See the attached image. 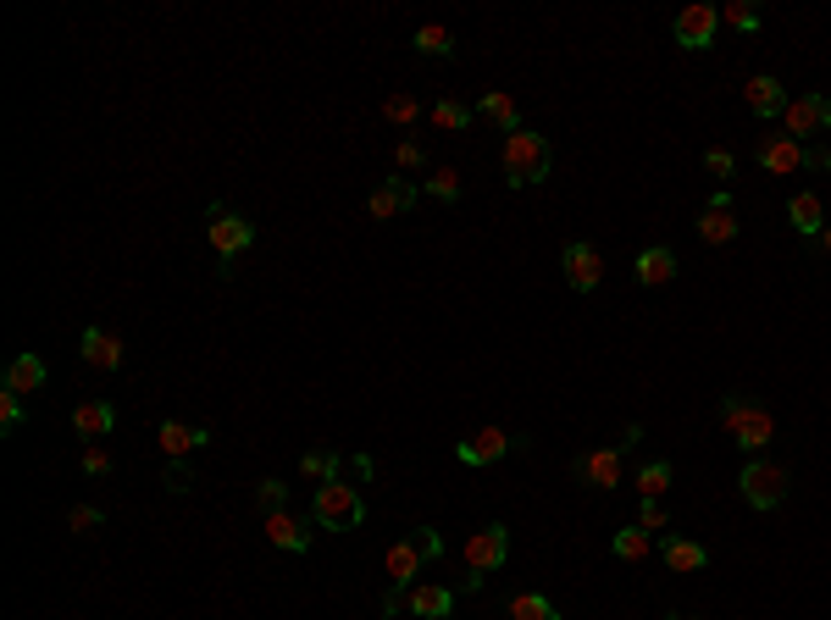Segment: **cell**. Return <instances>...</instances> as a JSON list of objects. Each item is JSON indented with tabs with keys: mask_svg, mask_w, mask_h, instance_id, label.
<instances>
[{
	"mask_svg": "<svg viewBox=\"0 0 831 620\" xmlns=\"http://www.w3.org/2000/svg\"><path fill=\"white\" fill-rule=\"evenodd\" d=\"M721 426L731 432V443L742 455H760L765 443H776V416L754 399H742V394H726L721 399Z\"/></svg>",
	"mask_w": 831,
	"mask_h": 620,
	"instance_id": "obj_1",
	"label": "cell"
},
{
	"mask_svg": "<svg viewBox=\"0 0 831 620\" xmlns=\"http://www.w3.org/2000/svg\"><path fill=\"white\" fill-rule=\"evenodd\" d=\"M549 166H554V150H549V139L543 133H511L505 139V184L511 189H532V184H543L549 177Z\"/></svg>",
	"mask_w": 831,
	"mask_h": 620,
	"instance_id": "obj_2",
	"label": "cell"
},
{
	"mask_svg": "<svg viewBox=\"0 0 831 620\" xmlns=\"http://www.w3.org/2000/svg\"><path fill=\"white\" fill-rule=\"evenodd\" d=\"M311 515H316V526H327V531H350V526H361V520H366V499H361L344 477H332V482H321V488H316Z\"/></svg>",
	"mask_w": 831,
	"mask_h": 620,
	"instance_id": "obj_3",
	"label": "cell"
},
{
	"mask_svg": "<svg viewBox=\"0 0 831 620\" xmlns=\"http://www.w3.org/2000/svg\"><path fill=\"white\" fill-rule=\"evenodd\" d=\"M787 488H793L787 466H782V460H760V455L748 460L742 477H737V493H742L748 510H776V504L787 499Z\"/></svg>",
	"mask_w": 831,
	"mask_h": 620,
	"instance_id": "obj_4",
	"label": "cell"
},
{
	"mask_svg": "<svg viewBox=\"0 0 831 620\" xmlns=\"http://www.w3.org/2000/svg\"><path fill=\"white\" fill-rule=\"evenodd\" d=\"M206 233H211V249L222 255V272H227V266H233L249 244H256V222H244V217L227 211V206H211V211H206Z\"/></svg>",
	"mask_w": 831,
	"mask_h": 620,
	"instance_id": "obj_5",
	"label": "cell"
},
{
	"mask_svg": "<svg viewBox=\"0 0 831 620\" xmlns=\"http://www.w3.org/2000/svg\"><path fill=\"white\" fill-rule=\"evenodd\" d=\"M422 571H428V560L415 554L410 538H399V543L388 549V598H383V615H399V609H405V593L422 582Z\"/></svg>",
	"mask_w": 831,
	"mask_h": 620,
	"instance_id": "obj_6",
	"label": "cell"
},
{
	"mask_svg": "<svg viewBox=\"0 0 831 620\" xmlns=\"http://www.w3.org/2000/svg\"><path fill=\"white\" fill-rule=\"evenodd\" d=\"M511 560V526L505 520H493V526H482V531H471L466 538V565H471V576H488V571H499Z\"/></svg>",
	"mask_w": 831,
	"mask_h": 620,
	"instance_id": "obj_7",
	"label": "cell"
},
{
	"mask_svg": "<svg viewBox=\"0 0 831 620\" xmlns=\"http://www.w3.org/2000/svg\"><path fill=\"white\" fill-rule=\"evenodd\" d=\"M787 139H798V144H809V139H820V133H831V101L826 95H798V101H787Z\"/></svg>",
	"mask_w": 831,
	"mask_h": 620,
	"instance_id": "obj_8",
	"label": "cell"
},
{
	"mask_svg": "<svg viewBox=\"0 0 831 620\" xmlns=\"http://www.w3.org/2000/svg\"><path fill=\"white\" fill-rule=\"evenodd\" d=\"M715 28H721V7H710V0H693V7H682L677 23H671V34H677L682 50H710Z\"/></svg>",
	"mask_w": 831,
	"mask_h": 620,
	"instance_id": "obj_9",
	"label": "cell"
},
{
	"mask_svg": "<svg viewBox=\"0 0 831 620\" xmlns=\"http://www.w3.org/2000/svg\"><path fill=\"white\" fill-rule=\"evenodd\" d=\"M693 227H699V244H715V249H721V244H731V238L742 233L737 206H731V189H715V195H710V206L699 211V222H693Z\"/></svg>",
	"mask_w": 831,
	"mask_h": 620,
	"instance_id": "obj_10",
	"label": "cell"
},
{
	"mask_svg": "<svg viewBox=\"0 0 831 620\" xmlns=\"http://www.w3.org/2000/svg\"><path fill=\"white\" fill-rule=\"evenodd\" d=\"M560 266H565V289H576V294H594L605 283V255L594 244H565Z\"/></svg>",
	"mask_w": 831,
	"mask_h": 620,
	"instance_id": "obj_11",
	"label": "cell"
},
{
	"mask_svg": "<svg viewBox=\"0 0 831 620\" xmlns=\"http://www.w3.org/2000/svg\"><path fill=\"white\" fill-rule=\"evenodd\" d=\"M511 449H516V443H511L505 426H482V432H471L466 443H455V460H460V466H499Z\"/></svg>",
	"mask_w": 831,
	"mask_h": 620,
	"instance_id": "obj_12",
	"label": "cell"
},
{
	"mask_svg": "<svg viewBox=\"0 0 831 620\" xmlns=\"http://www.w3.org/2000/svg\"><path fill=\"white\" fill-rule=\"evenodd\" d=\"M742 106L754 112V117H782L787 112V89H782V78L776 72H754L742 83Z\"/></svg>",
	"mask_w": 831,
	"mask_h": 620,
	"instance_id": "obj_13",
	"label": "cell"
},
{
	"mask_svg": "<svg viewBox=\"0 0 831 620\" xmlns=\"http://www.w3.org/2000/svg\"><path fill=\"white\" fill-rule=\"evenodd\" d=\"M83 361H90L95 372H122V361H128V354H122V338L112 332V327H83Z\"/></svg>",
	"mask_w": 831,
	"mask_h": 620,
	"instance_id": "obj_14",
	"label": "cell"
},
{
	"mask_svg": "<svg viewBox=\"0 0 831 620\" xmlns=\"http://www.w3.org/2000/svg\"><path fill=\"white\" fill-rule=\"evenodd\" d=\"M760 166L765 172H776V177H793V172H804V144L798 139H787V133H771V139H760Z\"/></svg>",
	"mask_w": 831,
	"mask_h": 620,
	"instance_id": "obj_15",
	"label": "cell"
},
{
	"mask_svg": "<svg viewBox=\"0 0 831 620\" xmlns=\"http://www.w3.org/2000/svg\"><path fill=\"white\" fill-rule=\"evenodd\" d=\"M632 278H637V289H659V283H671V278H677V249H665V244L637 249Z\"/></svg>",
	"mask_w": 831,
	"mask_h": 620,
	"instance_id": "obj_16",
	"label": "cell"
},
{
	"mask_svg": "<svg viewBox=\"0 0 831 620\" xmlns=\"http://www.w3.org/2000/svg\"><path fill=\"white\" fill-rule=\"evenodd\" d=\"M200 443H211V426H195V421H161V449H166V460H189Z\"/></svg>",
	"mask_w": 831,
	"mask_h": 620,
	"instance_id": "obj_17",
	"label": "cell"
},
{
	"mask_svg": "<svg viewBox=\"0 0 831 620\" xmlns=\"http://www.w3.org/2000/svg\"><path fill=\"white\" fill-rule=\"evenodd\" d=\"M267 538H272V549H283V554H305V549H311V526H305L294 510H278V515H267Z\"/></svg>",
	"mask_w": 831,
	"mask_h": 620,
	"instance_id": "obj_18",
	"label": "cell"
},
{
	"mask_svg": "<svg viewBox=\"0 0 831 620\" xmlns=\"http://www.w3.org/2000/svg\"><path fill=\"white\" fill-rule=\"evenodd\" d=\"M415 206V189L405 184V177H388V184H377L372 189V200H366V211H372V222H388V217H405Z\"/></svg>",
	"mask_w": 831,
	"mask_h": 620,
	"instance_id": "obj_19",
	"label": "cell"
},
{
	"mask_svg": "<svg viewBox=\"0 0 831 620\" xmlns=\"http://www.w3.org/2000/svg\"><path fill=\"white\" fill-rule=\"evenodd\" d=\"M405 609H410V615H422V620H449L455 593H449V587H438V582H415V587L405 593Z\"/></svg>",
	"mask_w": 831,
	"mask_h": 620,
	"instance_id": "obj_20",
	"label": "cell"
},
{
	"mask_svg": "<svg viewBox=\"0 0 831 620\" xmlns=\"http://www.w3.org/2000/svg\"><path fill=\"white\" fill-rule=\"evenodd\" d=\"M576 477L588 488H616L621 482V449H588L576 455Z\"/></svg>",
	"mask_w": 831,
	"mask_h": 620,
	"instance_id": "obj_21",
	"label": "cell"
},
{
	"mask_svg": "<svg viewBox=\"0 0 831 620\" xmlns=\"http://www.w3.org/2000/svg\"><path fill=\"white\" fill-rule=\"evenodd\" d=\"M659 560L671 565L677 576H693V571H704V565H710V549H704V543H693V538H659Z\"/></svg>",
	"mask_w": 831,
	"mask_h": 620,
	"instance_id": "obj_22",
	"label": "cell"
},
{
	"mask_svg": "<svg viewBox=\"0 0 831 620\" xmlns=\"http://www.w3.org/2000/svg\"><path fill=\"white\" fill-rule=\"evenodd\" d=\"M787 222H793V233H804V238H820L826 233V206H820V195H809V189H798L793 200H787Z\"/></svg>",
	"mask_w": 831,
	"mask_h": 620,
	"instance_id": "obj_23",
	"label": "cell"
},
{
	"mask_svg": "<svg viewBox=\"0 0 831 620\" xmlns=\"http://www.w3.org/2000/svg\"><path fill=\"white\" fill-rule=\"evenodd\" d=\"M477 112H482L499 133H505V139H511V133H522V112H516V101L505 95V89H488V95L477 101Z\"/></svg>",
	"mask_w": 831,
	"mask_h": 620,
	"instance_id": "obj_24",
	"label": "cell"
},
{
	"mask_svg": "<svg viewBox=\"0 0 831 620\" xmlns=\"http://www.w3.org/2000/svg\"><path fill=\"white\" fill-rule=\"evenodd\" d=\"M72 426H78L83 437H95V443H101V437L117 426V410H112L106 399H83V405L72 410Z\"/></svg>",
	"mask_w": 831,
	"mask_h": 620,
	"instance_id": "obj_25",
	"label": "cell"
},
{
	"mask_svg": "<svg viewBox=\"0 0 831 620\" xmlns=\"http://www.w3.org/2000/svg\"><path fill=\"white\" fill-rule=\"evenodd\" d=\"M610 554H616V560H627V565H643V560L654 554V531H643L637 520H632V526H621L616 538H610Z\"/></svg>",
	"mask_w": 831,
	"mask_h": 620,
	"instance_id": "obj_26",
	"label": "cell"
},
{
	"mask_svg": "<svg viewBox=\"0 0 831 620\" xmlns=\"http://www.w3.org/2000/svg\"><path fill=\"white\" fill-rule=\"evenodd\" d=\"M45 383H50V372H45L39 354H17V361L7 366V388H12V394H39Z\"/></svg>",
	"mask_w": 831,
	"mask_h": 620,
	"instance_id": "obj_27",
	"label": "cell"
},
{
	"mask_svg": "<svg viewBox=\"0 0 831 620\" xmlns=\"http://www.w3.org/2000/svg\"><path fill=\"white\" fill-rule=\"evenodd\" d=\"M671 477H677L671 460H648V466H637V493H643V499H659L665 488H671Z\"/></svg>",
	"mask_w": 831,
	"mask_h": 620,
	"instance_id": "obj_28",
	"label": "cell"
},
{
	"mask_svg": "<svg viewBox=\"0 0 831 620\" xmlns=\"http://www.w3.org/2000/svg\"><path fill=\"white\" fill-rule=\"evenodd\" d=\"M511 620H560V609L543 593H516L511 598Z\"/></svg>",
	"mask_w": 831,
	"mask_h": 620,
	"instance_id": "obj_29",
	"label": "cell"
},
{
	"mask_svg": "<svg viewBox=\"0 0 831 620\" xmlns=\"http://www.w3.org/2000/svg\"><path fill=\"white\" fill-rule=\"evenodd\" d=\"M721 23L737 28V34H754L760 28V7L754 0H731V7H721Z\"/></svg>",
	"mask_w": 831,
	"mask_h": 620,
	"instance_id": "obj_30",
	"label": "cell"
},
{
	"mask_svg": "<svg viewBox=\"0 0 831 620\" xmlns=\"http://www.w3.org/2000/svg\"><path fill=\"white\" fill-rule=\"evenodd\" d=\"M433 128H444V133L471 128V106H460V101H433Z\"/></svg>",
	"mask_w": 831,
	"mask_h": 620,
	"instance_id": "obj_31",
	"label": "cell"
},
{
	"mask_svg": "<svg viewBox=\"0 0 831 620\" xmlns=\"http://www.w3.org/2000/svg\"><path fill=\"white\" fill-rule=\"evenodd\" d=\"M256 510H261V520L278 515V510H289V482H283V477H267V482L256 488Z\"/></svg>",
	"mask_w": 831,
	"mask_h": 620,
	"instance_id": "obj_32",
	"label": "cell"
},
{
	"mask_svg": "<svg viewBox=\"0 0 831 620\" xmlns=\"http://www.w3.org/2000/svg\"><path fill=\"white\" fill-rule=\"evenodd\" d=\"M410 45L422 50V56H449V50H455L449 28H438V23H422V28H415V39H410Z\"/></svg>",
	"mask_w": 831,
	"mask_h": 620,
	"instance_id": "obj_33",
	"label": "cell"
},
{
	"mask_svg": "<svg viewBox=\"0 0 831 620\" xmlns=\"http://www.w3.org/2000/svg\"><path fill=\"white\" fill-rule=\"evenodd\" d=\"M300 471L316 477V482H332V477H339V455H332V449H311V455L300 460Z\"/></svg>",
	"mask_w": 831,
	"mask_h": 620,
	"instance_id": "obj_34",
	"label": "cell"
},
{
	"mask_svg": "<svg viewBox=\"0 0 831 620\" xmlns=\"http://www.w3.org/2000/svg\"><path fill=\"white\" fill-rule=\"evenodd\" d=\"M428 189H433V200L455 206V200H460V172H455V166H438V172L428 177Z\"/></svg>",
	"mask_w": 831,
	"mask_h": 620,
	"instance_id": "obj_35",
	"label": "cell"
},
{
	"mask_svg": "<svg viewBox=\"0 0 831 620\" xmlns=\"http://www.w3.org/2000/svg\"><path fill=\"white\" fill-rule=\"evenodd\" d=\"M23 426V394L0 388V432H17Z\"/></svg>",
	"mask_w": 831,
	"mask_h": 620,
	"instance_id": "obj_36",
	"label": "cell"
},
{
	"mask_svg": "<svg viewBox=\"0 0 831 620\" xmlns=\"http://www.w3.org/2000/svg\"><path fill=\"white\" fill-rule=\"evenodd\" d=\"M410 543H415V554H422L428 565H433L438 554H444V538H438V531H433V526H415V531H410Z\"/></svg>",
	"mask_w": 831,
	"mask_h": 620,
	"instance_id": "obj_37",
	"label": "cell"
},
{
	"mask_svg": "<svg viewBox=\"0 0 831 620\" xmlns=\"http://www.w3.org/2000/svg\"><path fill=\"white\" fill-rule=\"evenodd\" d=\"M67 526H72V531H95V526H106V510H95V504H72V510H67Z\"/></svg>",
	"mask_w": 831,
	"mask_h": 620,
	"instance_id": "obj_38",
	"label": "cell"
},
{
	"mask_svg": "<svg viewBox=\"0 0 831 620\" xmlns=\"http://www.w3.org/2000/svg\"><path fill=\"white\" fill-rule=\"evenodd\" d=\"M415 112H422V106H415L410 95H388V106H383V117H388V122H399V128H410V122H415Z\"/></svg>",
	"mask_w": 831,
	"mask_h": 620,
	"instance_id": "obj_39",
	"label": "cell"
},
{
	"mask_svg": "<svg viewBox=\"0 0 831 620\" xmlns=\"http://www.w3.org/2000/svg\"><path fill=\"white\" fill-rule=\"evenodd\" d=\"M166 488H173V493H189V488H195L189 460H166Z\"/></svg>",
	"mask_w": 831,
	"mask_h": 620,
	"instance_id": "obj_40",
	"label": "cell"
},
{
	"mask_svg": "<svg viewBox=\"0 0 831 620\" xmlns=\"http://www.w3.org/2000/svg\"><path fill=\"white\" fill-rule=\"evenodd\" d=\"M83 471H90V477H112V455L101 449V443H90V449H83Z\"/></svg>",
	"mask_w": 831,
	"mask_h": 620,
	"instance_id": "obj_41",
	"label": "cell"
},
{
	"mask_svg": "<svg viewBox=\"0 0 831 620\" xmlns=\"http://www.w3.org/2000/svg\"><path fill=\"white\" fill-rule=\"evenodd\" d=\"M399 166H405V172H422V166H428V150L415 144V139H405V144H399Z\"/></svg>",
	"mask_w": 831,
	"mask_h": 620,
	"instance_id": "obj_42",
	"label": "cell"
},
{
	"mask_svg": "<svg viewBox=\"0 0 831 620\" xmlns=\"http://www.w3.org/2000/svg\"><path fill=\"white\" fill-rule=\"evenodd\" d=\"M637 526H643V531H665V510H659V499H643V510H637Z\"/></svg>",
	"mask_w": 831,
	"mask_h": 620,
	"instance_id": "obj_43",
	"label": "cell"
},
{
	"mask_svg": "<svg viewBox=\"0 0 831 620\" xmlns=\"http://www.w3.org/2000/svg\"><path fill=\"white\" fill-rule=\"evenodd\" d=\"M704 166H710V177H731V172H737L731 150H710V155H704Z\"/></svg>",
	"mask_w": 831,
	"mask_h": 620,
	"instance_id": "obj_44",
	"label": "cell"
},
{
	"mask_svg": "<svg viewBox=\"0 0 831 620\" xmlns=\"http://www.w3.org/2000/svg\"><path fill=\"white\" fill-rule=\"evenodd\" d=\"M804 166H809V172H831V150H826V144H815V150L804 144Z\"/></svg>",
	"mask_w": 831,
	"mask_h": 620,
	"instance_id": "obj_45",
	"label": "cell"
},
{
	"mask_svg": "<svg viewBox=\"0 0 831 620\" xmlns=\"http://www.w3.org/2000/svg\"><path fill=\"white\" fill-rule=\"evenodd\" d=\"M820 244H826V249H831V222H826V233H820Z\"/></svg>",
	"mask_w": 831,
	"mask_h": 620,
	"instance_id": "obj_46",
	"label": "cell"
},
{
	"mask_svg": "<svg viewBox=\"0 0 831 620\" xmlns=\"http://www.w3.org/2000/svg\"><path fill=\"white\" fill-rule=\"evenodd\" d=\"M671 620H699V615H671Z\"/></svg>",
	"mask_w": 831,
	"mask_h": 620,
	"instance_id": "obj_47",
	"label": "cell"
}]
</instances>
